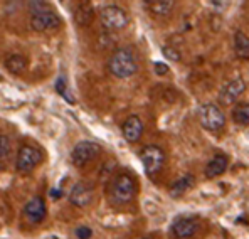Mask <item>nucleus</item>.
<instances>
[{
  "instance_id": "obj_1",
  "label": "nucleus",
  "mask_w": 249,
  "mask_h": 239,
  "mask_svg": "<svg viewBox=\"0 0 249 239\" xmlns=\"http://www.w3.org/2000/svg\"><path fill=\"white\" fill-rule=\"evenodd\" d=\"M31 27L36 32H53L59 29L61 19L53 12L47 2H29Z\"/></svg>"
},
{
  "instance_id": "obj_2",
  "label": "nucleus",
  "mask_w": 249,
  "mask_h": 239,
  "mask_svg": "<svg viewBox=\"0 0 249 239\" xmlns=\"http://www.w3.org/2000/svg\"><path fill=\"white\" fill-rule=\"evenodd\" d=\"M108 68L111 71V74L116 76V78H131L138 69L137 57H135L133 51L130 47H118L111 56V59H109Z\"/></svg>"
},
{
  "instance_id": "obj_3",
  "label": "nucleus",
  "mask_w": 249,
  "mask_h": 239,
  "mask_svg": "<svg viewBox=\"0 0 249 239\" xmlns=\"http://www.w3.org/2000/svg\"><path fill=\"white\" fill-rule=\"evenodd\" d=\"M135 180L130 174H118L109 185V201L115 205L128 204L135 197Z\"/></svg>"
},
{
  "instance_id": "obj_4",
  "label": "nucleus",
  "mask_w": 249,
  "mask_h": 239,
  "mask_svg": "<svg viewBox=\"0 0 249 239\" xmlns=\"http://www.w3.org/2000/svg\"><path fill=\"white\" fill-rule=\"evenodd\" d=\"M199 120L202 128H206L207 131H219L221 128H224L226 125V116L222 113V110L214 103H206L199 108Z\"/></svg>"
},
{
  "instance_id": "obj_5",
  "label": "nucleus",
  "mask_w": 249,
  "mask_h": 239,
  "mask_svg": "<svg viewBox=\"0 0 249 239\" xmlns=\"http://www.w3.org/2000/svg\"><path fill=\"white\" fill-rule=\"evenodd\" d=\"M140 159L145 167V172L150 177H153L162 170L163 164H165V153L157 145H148L140 152Z\"/></svg>"
},
{
  "instance_id": "obj_6",
  "label": "nucleus",
  "mask_w": 249,
  "mask_h": 239,
  "mask_svg": "<svg viewBox=\"0 0 249 239\" xmlns=\"http://www.w3.org/2000/svg\"><path fill=\"white\" fill-rule=\"evenodd\" d=\"M101 152V147L94 142H79L78 145L72 148L71 153V160L76 167H84L88 165L89 162H93L100 155Z\"/></svg>"
},
{
  "instance_id": "obj_7",
  "label": "nucleus",
  "mask_w": 249,
  "mask_h": 239,
  "mask_svg": "<svg viewBox=\"0 0 249 239\" xmlns=\"http://www.w3.org/2000/svg\"><path fill=\"white\" fill-rule=\"evenodd\" d=\"M101 22L108 29H123L128 24V14L118 5H106L100 12Z\"/></svg>"
},
{
  "instance_id": "obj_8",
  "label": "nucleus",
  "mask_w": 249,
  "mask_h": 239,
  "mask_svg": "<svg viewBox=\"0 0 249 239\" xmlns=\"http://www.w3.org/2000/svg\"><path fill=\"white\" fill-rule=\"evenodd\" d=\"M42 155L37 148L31 145H22L17 152V160H16V167L19 172H31L36 165L41 162Z\"/></svg>"
},
{
  "instance_id": "obj_9",
  "label": "nucleus",
  "mask_w": 249,
  "mask_h": 239,
  "mask_svg": "<svg viewBox=\"0 0 249 239\" xmlns=\"http://www.w3.org/2000/svg\"><path fill=\"white\" fill-rule=\"evenodd\" d=\"M244 91H246V83H244L241 78L232 79L229 84H226V86L221 90V93H219V103H221L222 106L232 105V103H236V100L244 93Z\"/></svg>"
},
{
  "instance_id": "obj_10",
  "label": "nucleus",
  "mask_w": 249,
  "mask_h": 239,
  "mask_svg": "<svg viewBox=\"0 0 249 239\" xmlns=\"http://www.w3.org/2000/svg\"><path fill=\"white\" fill-rule=\"evenodd\" d=\"M93 201V187L88 182H78L69 194V202L76 207H86Z\"/></svg>"
},
{
  "instance_id": "obj_11",
  "label": "nucleus",
  "mask_w": 249,
  "mask_h": 239,
  "mask_svg": "<svg viewBox=\"0 0 249 239\" xmlns=\"http://www.w3.org/2000/svg\"><path fill=\"white\" fill-rule=\"evenodd\" d=\"M199 229V224L192 218H180L172 224V234L177 239H189Z\"/></svg>"
},
{
  "instance_id": "obj_12",
  "label": "nucleus",
  "mask_w": 249,
  "mask_h": 239,
  "mask_svg": "<svg viewBox=\"0 0 249 239\" xmlns=\"http://www.w3.org/2000/svg\"><path fill=\"white\" fill-rule=\"evenodd\" d=\"M46 212H47L46 211V202H44L41 197H34V199H31L24 207L25 219L32 224H37V222H41V221H44V218H46Z\"/></svg>"
},
{
  "instance_id": "obj_13",
  "label": "nucleus",
  "mask_w": 249,
  "mask_h": 239,
  "mask_svg": "<svg viewBox=\"0 0 249 239\" xmlns=\"http://www.w3.org/2000/svg\"><path fill=\"white\" fill-rule=\"evenodd\" d=\"M143 133V123L138 118L137 115H131L130 118H126V121L123 123V137L126 138V142L135 143L138 142Z\"/></svg>"
},
{
  "instance_id": "obj_14",
  "label": "nucleus",
  "mask_w": 249,
  "mask_h": 239,
  "mask_svg": "<svg viewBox=\"0 0 249 239\" xmlns=\"http://www.w3.org/2000/svg\"><path fill=\"white\" fill-rule=\"evenodd\" d=\"M228 168V159L224 155H215L214 159L207 164L206 167V177L207 179H215L219 175H222Z\"/></svg>"
},
{
  "instance_id": "obj_15",
  "label": "nucleus",
  "mask_w": 249,
  "mask_h": 239,
  "mask_svg": "<svg viewBox=\"0 0 249 239\" xmlns=\"http://www.w3.org/2000/svg\"><path fill=\"white\" fill-rule=\"evenodd\" d=\"M94 19V10L93 7L89 5V3H79L78 7H76L74 10V20L78 25H81V27H86V25H89L91 22Z\"/></svg>"
},
{
  "instance_id": "obj_16",
  "label": "nucleus",
  "mask_w": 249,
  "mask_h": 239,
  "mask_svg": "<svg viewBox=\"0 0 249 239\" xmlns=\"http://www.w3.org/2000/svg\"><path fill=\"white\" fill-rule=\"evenodd\" d=\"M194 175H184V177L177 179L174 184L170 185V189H168V194H170L172 197H180L184 196L189 189H192L194 185Z\"/></svg>"
},
{
  "instance_id": "obj_17",
  "label": "nucleus",
  "mask_w": 249,
  "mask_h": 239,
  "mask_svg": "<svg viewBox=\"0 0 249 239\" xmlns=\"http://www.w3.org/2000/svg\"><path fill=\"white\" fill-rule=\"evenodd\" d=\"M5 68L12 74H22L27 68V59L20 54H9L5 57Z\"/></svg>"
},
{
  "instance_id": "obj_18",
  "label": "nucleus",
  "mask_w": 249,
  "mask_h": 239,
  "mask_svg": "<svg viewBox=\"0 0 249 239\" xmlns=\"http://www.w3.org/2000/svg\"><path fill=\"white\" fill-rule=\"evenodd\" d=\"M234 51H236L237 57H241V59H248L249 57V39L246 32L237 31L234 34Z\"/></svg>"
},
{
  "instance_id": "obj_19",
  "label": "nucleus",
  "mask_w": 249,
  "mask_h": 239,
  "mask_svg": "<svg viewBox=\"0 0 249 239\" xmlns=\"http://www.w3.org/2000/svg\"><path fill=\"white\" fill-rule=\"evenodd\" d=\"M232 120L236 121L237 125H243V127H246L249 123V103L248 101H241L234 106Z\"/></svg>"
},
{
  "instance_id": "obj_20",
  "label": "nucleus",
  "mask_w": 249,
  "mask_h": 239,
  "mask_svg": "<svg viewBox=\"0 0 249 239\" xmlns=\"http://www.w3.org/2000/svg\"><path fill=\"white\" fill-rule=\"evenodd\" d=\"M146 5L157 16H167L174 9V2L172 0H150V2H146Z\"/></svg>"
},
{
  "instance_id": "obj_21",
  "label": "nucleus",
  "mask_w": 249,
  "mask_h": 239,
  "mask_svg": "<svg viewBox=\"0 0 249 239\" xmlns=\"http://www.w3.org/2000/svg\"><path fill=\"white\" fill-rule=\"evenodd\" d=\"M10 155V138L5 135H0V172L5 168V164Z\"/></svg>"
},
{
  "instance_id": "obj_22",
  "label": "nucleus",
  "mask_w": 249,
  "mask_h": 239,
  "mask_svg": "<svg viewBox=\"0 0 249 239\" xmlns=\"http://www.w3.org/2000/svg\"><path fill=\"white\" fill-rule=\"evenodd\" d=\"M56 91H57V93H59L61 96L64 98V100L68 101V103H71V105H74V103H76V101H74V98H72V94L69 93V90L66 88L64 79H62V78H59V79L56 81Z\"/></svg>"
},
{
  "instance_id": "obj_23",
  "label": "nucleus",
  "mask_w": 249,
  "mask_h": 239,
  "mask_svg": "<svg viewBox=\"0 0 249 239\" xmlns=\"http://www.w3.org/2000/svg\"><path fill=\"white\" fill-rule=\"evenodd\" d=\"M162 53H163V56H165L168 61H180V59H182L180 53H178V51L175 49V47L165 46V47L162 49Z\"/></svg>"
},
{
  "instance_id": "obj_24",
  "label": "nucleus",
  "mask_w": 249,
  "mask_h": 239,
  "mask_svg": "<svg viewBox=\"0 0 249 239\" xmlns=\"http://www.w3.org/2000/svg\"><path fill=\"white\" fill-rule=\"evenodd\" d=\"M91 236H93V231H91L89 227L79 226L78 229H76V238L78 239H89Z\"/></svg>"
},
{
  "instance_id": "obj_25",
  "label": "nucleus",
  "mask_w": 249,
  "mask_h": 239,
  "mask_svg": "<svg viewBox=\"0 0 249 239\" xmlns=\"http://www.w3.org/2000/svg\"><path fill=\"white\" fill-rule=\"evenodd\" d=\"M168 71H170V69H168V66H167V64H162V62H155V73H157L159 76L167 74Z\"/></svg>"
},
{
  "instance_id": "obj_26",
  "label": "nucleus",
  "mask_w": 249,
  "mask_h": 239,
  "mask_svg": "<svg viewBox=\"0 0 249 239\" xmlns=\"http://www.w3.org/2000/svg\"><path fill=\"white\" fill-rule=\"evenodd\" d=\"M51 197H53V199H59L61 192H59V190H51Z\"/></svg>"
}]
</instances>
